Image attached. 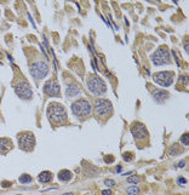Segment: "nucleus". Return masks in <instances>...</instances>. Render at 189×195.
<instances>
[{"label": "nucleus", "mask_w": 189, "mask_h": 195, "mask_svg": "<svg viewBox=\"0 0 189 195\" xmlns=\"http://www.w3.org/2000/svg\"><path fill=\"white\" fill-rule=\"evenodd\" d=\"M181 142L184 145H189V133H183L182 137H181Z\"/></svg>", "instance_id": "20"}, {"label": "nucleus", "mask_w": 189, "mask_h": 195, "mask_svg": "<svg viewBox=\"0 0 189 195\" xmlns=\"http://www.w3.org/2000/svg\"><path fill=\"white\" fill-rule=\"evenodd\" d=\"M47 117H49V119L51 120L52 122H55V124H64V122H67L68 120L66 108L62 104L56 103V102L49 104Z\"/></svg>", "instance_id": "1"}, {"label": "nucleus", "mask_w": 189, "mask_h": 195, "mask_svg": "<svg viewBox=\"0 0 189 195\" xmlns=\"http://www.w3.org/2000/svg\"><path fill=\"white\" fill-rule=\"evenodd\" d=\"M153 98L155 99L156 102L163 103V102H165L168 98V92L165 91V90H156V91L153 92Z\"/></svg>", "instance_id": "13"}, {"label": "nucleus", "mask_w": 189, "mask_h": 195, "mask_svg": "<svg viewBox=\"0 0 189 195\" xmlns=\"http://www.w3.org/2000/svg\"><path fill=\"white\" fill-rule=\"evenodd\" d=\"M178 182H179V183H182V184H184V183H186V179H184V178H179V179H178Z\"/></svg>", "instance_id": "26"}, {"label": "nucleus", "mask_w": 189, "mask_h": 195, "mask_svg": "<svg viewBox=\"0 0 189 195\" xmlns=\"http://www.w3.org/2000/svg\"><path fill=\"white\" fill-rule=\"evenodd\" d=\"M126 194L127 195H138L139 194V188L136 185H131L126 189Z\"/></svg>", "instance_id": "17"}, {"label": "nucleus", "mask_w": 189, "mask_h": 195, "mask_svg": "<svg viewBox=\"0 0 189 195\" xmlns=\"http://www.w3.org/2000/svg\"><path fill=\"white\" fill-rule=\"evenodd\" d=\"M47 73H49V65L43 61H38L31 67V74L36 80L44 79L45 76L47 75Z\"/></svg>", "instance_id": "8"}, {"label": "nucleus", "mask_w": 189, "mask_h": 195, "mask_svg": "<svg viewBox=\"0 0 189 195\" xmlns=\"http://www.w3.org/2000/svg\"><path fill=\"white\" fill-rule=\"evenodd\" d=\"M104 184L108 185V187H111V185L115 184V182H114L113 179H106V181H104Z\"/></svg>", "instance_id": "24"}, {"label": "nucleus", "mask_w": 189, "mask_h": 195, "mask_svg": "<svg viewBox=\"0 0 189 195\" xmlns=\"http://www.w3.org/2000/svg\"><path fill=\"white\" fill-rule=\"evenodd\" d=\"M44 92L50 97H56L59 95V85L56 80H49L44 85Z\"/></svg>", "instance_id": "11"}, {"label": "nucleus", "mask_w": 189, "mask_h": 195, "mask_svg": "<svg viewBox=\"0 0 189 195\" xmlns=\"http://www.w3.org/2000/svg\"><path fill=\"white\" fill-rule=\"evenodd\" d=\"M152 62L155 65H164L170 63V51L166 46H161L152 55Z\"/></svg>", "instance_id": "4"}, {"label": "nucleus", "mask_w": 189, "mask_h": 195, "mask_svg": "<svg viewBox=\"0 0 189 195\" xmlns=\"http://www.w3.org/2000/svg\"><path fill=\"white\" fill-rule=\"evenodd\" d=\"M179 80H181V83L183 84V86H187V85H188V80H187V76L182 75V76H181V79H179Z\"/></svg>", "instance_id": "23"}, {"label": "nucleus", "mask_w": 189, "mask_h": 195, "mask_svg": "<svg viewBox=\"0 0 189 195\" xmlns=\"http://www.w3.org/2000/svg\"><path fill=\"white\" fill-rule=\"evenodd\" d=\"M87 88L90 90L91 93L96 95V96H101V95H104L106 91H107V86H106V83L101 79L100 76H97L96 74H91L87 78Z\"/></svg>", "instance_id": "2"}, {"label": "nucleus", "mask_w": 189, "mask_h": 195, "mask_svg": "<svg viewBox=\"0 0 189 195\" xmlns=\"http://www.w3.org/2000/svg\"><path fill=\"white\" fill-rule=\"evenodd\" d=\"M104 161H106L107 164L113 163V161H114V156H113V155H107V156L104 158Z\"/></svg>", "instance_id": "22"}, {"label": "nucleus", "mask_w": 189, "mask_h": 195, "mask_svg": "<svg viewBox=\"0 0 189 195\" xmlns=\"http://www.w3.org/2000/svg\"><path fill=\"white\" fill-rule=\"evenodd\" d=\"M127 182L129 183H132V184H137L139 183V176H131L127 178Z\"/></svg>", "instance_id": "19"}, {"label": "nucleus", "mask_w": 189, "mask_h": 195, "mask_svg": "<svg viewBox=\"0 0 189 195\" xmlns=\"http://www.w3.org/2000/svg\"><path fill=\"white\" fill-rule=\"evenodd\" d=\"M15 92L22 99H31L33 97V90L27 80H22L15 85Z\"/></svg>", "instance_id": "5"}, {"label": "nucleus", "mask_w": 189, "mask_h": 195, "mask_svg": "<svg viewBox=\"0 0 189 195\" xmlns=\"http://www.w3.org/2000/svg\"><path fill=\"white\" fill-rule=\"evenodd\" d=\"M91 110H92V107H91V103H90L87 99H78L75 101L74 103H72V112L75 117L78 118H86L91 114Z\"/></svg>", "instance_id": "3"}, {"label": "nucleus", "mask_w": 189, "mask_h": 195, "mask_svg": "<svg viewBox=\"0 0 189 195\" xmlns=\"http://www.w3.org/2000/svg\"><path fill=\"white\" fill-rule=\"evenodd\" d=\"M122 159L125 161H131L132 160V154L131 153H124L122 154Z\"/></svg>", "instance_id": "21"}, {"label": "nucleus", "mask_w": 189, "mask_h": 195, "mask_svg": "<svg viewBox=\"0 0 189 195\" xmlns=\"http://www.w3.org/2000/svg\"><path fill=\"white\" fill-rule=\"evenodd\" d=\"M63 195H73L72 193H66V194H63Z\"/></svg>", "instance_id": "28"}, {"label": "nucleus", "mask_w": 189, "mask_h": 195, "mask_svg": "<svg viewBox=\"0 0 189 195\" xmlns=\"http://www.w3.org/2000/svg\"><path fill=\"white\" fill-rule=\"evenodd\" d=\"M20 182L23 183V184H26V183H31V182H32V177H31L29 174H24L20 177Z\"/></svg>", "instance_id": "18"}, {"label": "nucleus", "mask_w": 189, "mask_h": 195, "mask_svg": "<svg viewBox=\"0 0 189 195\" xmlns=\"http://www.w3.org/2000/svg\"><path fill=\"white\" fill-rule=\"evenodd\" d=\"M102 195H111V190H102Z\"/></svg>", "instance_id": "25"}, {"label": "nucleus", "mask_w": 189, "mask_h": 195, "mask_svg": "<svg viewBox=\"0 0 189 195\" xmlns=\"http://www.w3.org/2000/svg\"><path fill=\"white\" fill-rule=\"evenodd\" d=\"M79 93H80V87H79L78 84L72 83L70 85H68L67 90H66V95H67V97L73 98V97H75L77 95H79Z\"/></svg>", "instance_id": "12"}, {"label": "nucleus", "mask_w": 189, "mask_h": 195, "mask_svg": "<svg viewBox=\"0 0 189 195\" xmlns=\"http://www.w3.org/2000/svg\"><path fill=\"white\" fill-rule=\"evenodd\" d=\"M12 148V142L9 138H0V153L5 154Z\"/></svg>", "instance_id": "14"}, {"label": "nucleus", "mask_w": 189, "mask_h": 195, "mask_svg": "<svg viewBox=\"0 0 189 195\" xmlns=\"http://www.w3.org/2000/svg\"><path fill=\"white\" fill-rule=\"evenodd\" d=\"M153 79L158 85L164 87H168L172 85L173 79H175V74L173 72H158L153 75Z\"/></svg>", "instance_id": "7"}, {"label": "nucleus", "mask_w": 189, "mask_h": 195, "mask_svg": "<svg viewBox=\"0 0 189 195\" xmlns=\"http://www.w3.org/2000/svg\"><path fill=\"white\" fill-rule=\"evenodd\" d=\"M113 109V104L109 99H106V98H97L95 101V112L97 115L103 117V115H107L109 114Z\"/></svg>", "instance_id": "9"}, {"label": "nucleus", "mask_w": 189, "mask_h": 195, "mask_svg": "<svg viewBox=\"0 0 189 195\" xmlns=\"http://www.w3.org/2000/svg\"><path fill=\"white\" fill-rule=\"evenodd\" d=\"M131 133L136 140L143 141L148 137V130L142 122H135L131 126Z\"/></svg>", "instance_id": "10"}, {"label": "nucleus", "mask_w": 189, "mask_h": 195, "mask_svg": "<svg viewBox=\"0 0 189 195\" xmlns=\"http://www.w3.org/2000/svg\"><path fill=\"white\" fill-rule=\"evenodd\" d=\"M18 144L20 147L27 150L31 152L35 145V137L32 132H22L18 135Z\"/></svg>", "instance_id": "6"}, {"label": "nucleus", "mask_w": 189, "mask_h": 195, "mask_svg": "<svg viewBox=\"0 0 189 195\" xmlns=\"http://www.w3.org/2000/svg\"><path fill=\"white\" fill-rule=\"evenodd\" d=\"M52 178H54V176H52V174L50 171H44V172H41L38 176L39 182H41V183H49V182L52 181Z\"/></svg>", "instance_id": "15"}, {"label": "nucleus", "mask_w": 189, "mask_h": 195, "mask_svg": "<svg viewBox=\"0 0 189 195\" xmlns=\"http://www.w3.org/2000/svg\"><path fill=\"white\" fill-rule=\"evenodd\" d=\"M72 177H73V174H72L70 171H68V170H62V171H59V174H58V178H59V181H62V182H68V181H70Z\"/></svg>", "instance_id": "16"}, {"label": "nucleus", "mask_w": 189, "mask_h": 195, "mask_svg": "<svg viewBox=\"0 0 189 195\" xmlns=\"http://www.w3.org/2000/svg\"><path fill=\"white\" fill-rule=\"evenodd\" d=\"M184 165H186V161H181V163H179V167H183Z\"/></svg>", "instance_id": "27"}]
</instances>
